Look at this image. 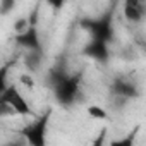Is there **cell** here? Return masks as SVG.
<instances>
[{
    "mask_svg": "<svg viewBox=\"0 0 146 146\" xmlns=\"http://www.w3.org/2000/svg\"><path fill=\"white\" fill-rule=\"evenodd\" d=\"M2 105L9 107L17 115H29L31 113L29 103L26 102V98L21 95V91L14 84H11V86H7V88L2 90Z\"/></svg>",
    "mask_w": 146,
    "mask_h": 146,
    "instance_id": "cell-1",
    "label": "cell"
},
{
    "mask_svg": "<svg viewBox=\"0 0 146 146\" xmlns=\"http://www.w3.org/2000/svg\"><path fill=\"white\" fill-rule=\"evenodd\" d=\"M46 119L48 117L45 115L43 119H38L23 129V136L29 146H46Z\"/></svg>",
    "mask_w": 146,
    "mask_h": 146,
    "instance_id": "cell-2",
    "label": "cell"
},
{
    "mask_svg": "<svg viewBox=\"0 0 146 146\" xmlns=\"http://www.w3.org/2000/svg\"><path fill=\"white\" fill-rule=\"evenodd\" d=\"M125 17L131 21H139L143 17V9L137 2H127L125 4Z\"/></svg>",
    "mask_w": 146,
    "mask_h": 146,
    "instance_id": "cell-3",
    "label": "cell"
},
{
    "mask_svg": "<svg viewBox=\"0 0 146 146\" xmlns=\"http://www.w3.org/2000/svg\"><path fill=\"white\" fill-rule=\"evenodd\" d=\"M86 113H88V117L93 119V120H105V119L108 117L107 110H105L102 105H90V107L86 108Z\"/></svg>",
    "mask_w": 146,
    "mask_h": 146,
    "instance_id": "cell-4",
    "label": "cell"
},
{
    "mask_svg": "<svg viewBox=\"0 0 146 146\" xmlns=\"http://www.w3.org/2000/svg\"><path fill=\"white\" fill-rule=\"evenodd\" d=\"M19 83H21V86H24L28 91L35 90V86H36L35 78H33L31 74H28V72H24V74H21V76H19Z\"/></svg>",
    "mask_w": 146,
    "mask_h": 146,
    "instance_id": "cell-5",
    "label": "cell"
},
{
    "mask_svg": "<svg viewBox=\"0 0 146 146\" xmlns=\"http://www.w3.org/2000/svg\"><path fill=\"white\" fill-rule=\"evenodd\" d=\"M134 137H136V132L125 136V137H120V139H115L110 143V146H134Z\"/></svg>",
    "mask_w": 146,
    "mask_h": 146,
    "instance_id": "cell-6",
    "label": "cell"
}]
</instances>
